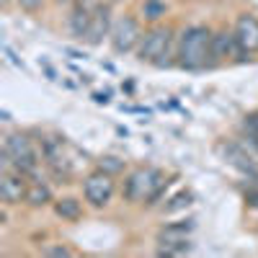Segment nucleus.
Segmentation results:
<instances>
[{
  "label": "nucleus",
  "instance_id": "obj_1",
  "mask_svg": "<svg viewBox=\"0 0 258 258\" xmlns=\"http://www.w3.org/2000/svg\"><path fill=\"white\" fill-rule=\"evenodd\" d=\"M212 31L214 26L207 21H186L178 24L176 36V68L183 73H207L217 70L212 57Z\"/></svg>",
  "mask_w": 258,
  "mask_h": 258
},
{
  "label": "nucleus",
  "instance_id": "obj_2",
  "mask_svg": "<svg viewBox=\"0 0 258 258\" xmlns=\"http://www.w3.org/2000/svg\"><path fill=\"white\" fill-rule=\"evenodd\" d=\"M176 36H178V24L170 18L163 21V24L145 26L135 59L140 64H150L155 70H173L176 68Z\"/></svg>",
  "mask_w": 258,
  "mask_h": 258
},
{
  "label": "nucleus",
  "instance_id": "obj_3",
  "mask_svg": "<svg viewBox=\"0 0 258 258\" xmlns=\"http://www.w3.org/2000/svg\"><path fill=\"white\" fill-rule=\"evenodd\" d=\"M165 170L158 165H132L119 178V197L129 207H145V202L153 197V191L165 181Z\"/></svg>",
  "mask_w": 258,
  "mask_h": 258
},
{
  "label": "nucleus",
  "instance_id": "obj_4",
  "mask_svg": "<svg viewBox=\"0 0 258 258\" xmlns=\"http://www.w3.org/2000/svg\"><path fill=\"white\" fill-rule=\"evenodd\" d=\"M145 34V21L140 18L137 8H124L116 13L114 29L109 36V49L114 57H135L140 39Z\"/></svg>",
  "mask_w": 258,
  "mask_h": 258
},
{
  "label": "nucleus",
  "instance_id": "obj_5",
  "mask_svg": "<svg viewBox=\"0 0 258 258\" xmlns=\"http://www.w3.org/2000/svg\"><path fill=\"white\" fill-rule=\"evenodd\" d=\"M80 194H83L85 204H88V209L106 212V209L114 204L116 194H119V178L91 168L88 173L80 178Z\"/></svg>",
  "mask_w": 258,
  "mask_h": 258
},
{
  "label": "nucleus",
  "instance_id": "obj_6",
  "mask_svg": "<svg viewBox=\"0 0 258 258\" xmlns=\"http://www.w3.org/2000/svg\"><path fill=\"white\" fill-rule=\"evenodd\" d=\"M214 153L220 155L230 168H235L243 178H255L258 176V158L245 147V142L235 135V137H220L214 142Z\"/></svg>",
  "mask_w": 258,
  "mask_h": 258
},
{
  "label": "nucleus",
  "instance_id": "obj_7",
  "mask_svg": "<svg viewBox=\"0 0 258 258\" xmlns=\"http://www.w3.org/2000/svg\"><path fill=\"white\" fill-rule=\"evenodd\" d=\"M232 31L238 41V64L258 62V16L253 11H238L232 18Z\"/></svg>",
  "mask_w": 258,
  "mask_h": 258
},
{
  "label": "nucleus",
  "instance_id": "obj_8",
  "mask_svg": "<svg viewBox=\"0 0 258 258\" xmlns=\"http://www.w3.org/2000/svg\"><path fill=\"white\" fill-rule=\"evenodd\" d=\"M116 6L111 0H101L98 8L93 11V18H91V26H88V34H85L83 44L88 49H96V47H103L109 44V36H111V29H114V21H116Z\"/></svg>",
  "mask_w": 258,
  "mask_h": 258
},
{
  "label": "nucleus",
  "instance_id": "obj_9",
  "mask_svg": "<svg viewBox=\"0 0 258 258\" xmlns=\"http://www.w3.org/2000/svg\"><path fill=\"white\" fill-rule=\"evenodd\" d=\"M98 3L101 0H75V3L64 11V34H68V39H73L75 44H83Z\"/></svg>",
  "mask_w": 258,
  "mask_h": 258
},
{
  "label": "nucleus",
  "instance_id": "obj_10",
  "mask_svg": "<svg viewBox=\"0 0 258 258\" xmlns=\"http://www.w3.org/2000/svg\"><path fill=\"white\" fill-rule=\"evenodd\" d=\"M29 183L31 181L21 170H0V204L21 209L26 202Z\"/></svg>",
  "mask_w": 258,
  "mask_h": 258
},
{
  "label": "nucleus",
  "instance_id": "obj_11",
  "mask_svg": "<svg viewBox=\"0 0 258 258\" xmlns=\"http://www.w3.org/2000/svg\"><path fill=\"white\" fill-rule=\"evenodd\" d=\"M212 57L217 62V68L225 64H238V41H235V31L227 24H217L212 31Z\"/></svg>",
  "mask_w": 258,
  "mask_h": 258
},
{
  "label": "nucleus",
  "instance_id": "obj_12",
  "mask_svg": "<svg viewBox=\"0 0 258 258\" xmlns=\"http://www.w3.org/2000/svg\"><path fill=\"white\" fill-rule=\"evenodd\" d=\"M85 212H88V204H85L83 194L75 197V194H59L52 204V214L59 222H68V225H78L85 220Z\"/></svg>",
  "mask_w": 258,
  "mask_h": 258
},
{
  "label": "nucleus",
  "instance_id": "obj_13",
  "mask_svg": "<svg viewBox=\"0 0 258 258\" xmlns=\"http://www.w3.org/2000/svg\"><path fill=\"white\" fill-rule=\"evenodd\" d=\"M197 230V217L194 214H176V217H165L155 232L158 238H191Z\"/></svg>",
  "mask_w": 258,
  "mask_h": 258
},
{
  "label": "nucleus",
  "instance_id": "obj_14",
  "mask_svg": "<svg viewBox=\"0 0 258 258\" xmlns=\"http://www.w3.org/2000/svg\"><path fill=\"white\" fill-rule=\"evenodd\" d=\"M54 199H57V194H54V183H52V181H31V183H29V191H26L24 207L31 209V212L52 209Z\"/></svg>",
  "mask_w": 258,
  "mask_h": 258
},
{
  "label": "nucleus",
  "instance_id": "obj_15",
  "mask_svg": "<svg viewBox=\"0 0 258 258\" xmlns=\"http://www.w3.org/2000/svg\"><path fill=\"white\" fill-rule=\"evenodd\" d=\"M194 204H197V194H194V188H178L173 191L170 197L158 207V214L165 220V217H176V214H186Z\"/></svg>",
  "mask_w": 258,
  "mask_h": 258
},
{
  "label": "nucleus",
  "instance_id": "obj_16",
  "mask_svg": "<svg viewBox=\"0 0 258 258\" xmlns=\"http://www.w3.org/2000/svg\"><path fill=\"white\" fill-rule=\"evenodd\" d=\"M137 13L145 21V26H153V24L168 21L170 13H173V6H170V0H140Z\"/></svg>",
  "mask_w": 258,
  "mask_h": 258
},
{
  "label": "nucleus",
  "instance_id": "obj_17",
  "mask_svg": "<svg viewBox=\"0 0 258 258\" xmlns=\"http://www.w3.org/2000/svg\"><path fill=\"white\" fill-rule=\"evenodd\" d=\"M188 253H194L191 238H158L155 240V255L160 258H181Z\"/></svg>",
  "mask_w": 258,
  "mask_h": 258
},
{
  "label": "nucleus",
  "instance_id": "obj_18",
  "mask_svg": "<svg viewBox=\"0 0 258 258\" xmlns=\"http://www.w3.org/2000/svg\"><path fill=\"white\" fill-rule=\"evenodd\" d=\"M181 178H183V176L178 173V170H173V173H168V176H165V181H163V183L153 191V197H150V199L145 202V207H142V209H145V212H158V207H160V204L170 197V194H173V188L181 183Z\"/></svg>",
  "mask_w": 258,
  "mask_h": 258
},
{
  "label": "nucleus",
  "instance_id": "obj_19",
  "mask_svg": "<svg viewBox=\"0 0 258 258\" xmlns=\"http://www.w3.org/2000/svg\"><path fill=\"white\" fill-rule=\"evenodd\" d=\"M91 168L101 170V173H109V176H114V178H121L132 165H129V160H124L121 155L103 153V155H96V158H93V165H91Z\"/></svg>",
  "mask_w": 258,
  "mask_h": 258
},
{
  "label": "nucleus",
  "instance_id": "obj_20",
  "mask_svg": "<svg viewBox=\"0 0 258 258\" xmlns=\"http://www.w3.org/2000/svg\"><path fill=\"white\" fill-rule=\"evenodd\" d=\"M36 253L47 255V258H73V255H78V248H73L64 240H41Z\"/></svg>",
  "mask_w": 258,
  "mask_h": 258
},
{
  "label": "nucleus",
  "instance_id": "obj_21",
  "mask_svg": "<svg viewBox=\"0 0 258 258\" xmlns=\"http://www.w3.org/2000/svg\"><path fill=\"white\" fill-rule=\"evenodd\" d=\"M52 6V0H16V11L24 16H41Z\"/></svg>",
  "mask_w": 258,
  "mask_h": 258
},
{
  "label": "nucleus",
  "instance_id": "obj_22",
  "mask_svg": "<svg viewBox=\"0 0 258 258\" xmlns=\"http://www.w3.org/2000/svg\"><path fill=\"white\" fill-rule=\"evenodd\" d=\"M248 186L243 188V204L248 212H258V176L255 178H245Z\"/></svg>",
  "mask_w": 258,
  "mask_h": 258
},
{
  "label": "nucleus",
  "instance_id": "obj_23",
  "mask_svg": "<svg viewBox=\"0 0 258 258\" xmlns=\"http://www.w3.org/2000/svg\"><path fill=\"white\" fill-rule=\"evenodd\" d=\"M3 54H6V62H11L13 68H18V70H26V62H24V57H21L8 41H3Z\"/></svg>",
  "mask_w": 258,
  "mask_h": 258
},
{
  "label": "nucleus",
  "instance_id": "obj_24",
  "mask_svg": "<svg viewBox=\"0 0 258 258\" xmlns=\"http://www.w3.org/2000/svg\"><path fill=\"white\" fill-rule=\"evenodd\" d=\"M39 70H41V78H47L49 83H57L59 80V73H57V68L47 59V57H39Z\"/></svg>",
  "mask_w": 258,
  "mask_h": 258
},
{
  "label": "nucleus",
  "instance_id": "obj_25",
  "mask_svg": "<svg viewBox=\"0 0 258 258\" xmlns=\"http://www.w3.org/2000/svg\"><path fill=\"white\" fill-rule=\"evenodd\" d=\"M91 101L96 106H111V88H103V91H91Z\"/></svg>",
  "mask_w": 258,
  "mask_h": 258
},
{
  "label": "nucleus",
  "instance_id": "obj_26",
  "mask_svg": "<svg viewBox=\"0 0 258 258\" xmlns=\"http://www.w3.org/2000/svg\"><path fill=\"white\" fill-rule=\"evenodd\" d=\"M62 52L68 54L73 62H80V59H88V57H91L88 52H85V49H80V47H62Z\"/></svg>",
  "mask_w": 258,
  "mask_h": 258
},
{
  "label": "nucleus",
  "instance_id": "obj_27",
  "mask_svg": "<svg viewBox=\"0 0 258 258\" xmlns=\"http://www.w3.org/2000/svg\"><path fill=\"white\" fill-rule=\"evenodd\" d=\"M238 137L245 142V147H248L250 153L258 158V135H245V132H238Z\"/></svg>",
  "mask_w": 258,
  "mask_h": 258
},
{
  "label": "nucleus",
  "instance_id": "obj_28",
  "mask_svg": "<svg viewBox=\"0 0 258 258\" xmlns=\"http://www.w3.org/2000/svg\"><path fill=\"white\" fill-rule=\"evenodd\" d=\"M121 111L140 114V116H153V109H150V106H126V103H121Z\"/></svg>",
  "mask_w": 258,
  "mask_h": 258
},
{
  "label": "nucleus",
  "instance_id": "obj_29",
  "mask_svg": "<svg viewBox=\"0 0 258 258\" xmlns=\"http://www.w3.org/2000/svg\"><path fill=\"white\" fill-rule=\"evenodd\" d=\"M73 3H75V0H52V8H57V11H68Z\"/></svg>",
  "mask_w": 258,
  "mask_h": 258
},
{
  "label": "nucleus",
  "instance_id": "obj_30",
  "mask_svg": "<svg viewBox=\"0 0 258 258\" xmlns=\"http://www.w3.org/2000/svg\"><path fill=\"white\" fill-rule=\"evenodd\" d=\"M135 88H137L135 80H124V83H121V91H124L126 96H135Z\"/></svg>",
  "mask_w": 258,
  "mask_h": 258
},
{
  "label": "nucleus",
  "instance_id": "obj_31",
  "mask_svg": "<svg viewBox=\"0 0 258 258\" xmlns=\"http://www.w3.org/2000/svg\"><path fill=\"white\" fill-rule=\"evenodd\" d=\"M16 8V0H0V11L3 13H11Z\"/></svg>",
  "mask_w": 258,
  "mask_h": 258
},
{
  "label": "nucleus",
  "instance_id": "obj_32",
  "mask_svg": "<svg viewBox=\"0 0 258 258\" xmlns=\"http://www.w3.org/2000/svg\"><path fill=\"white\" fill-rule=\"evenodd\" d=\"M78 83H80V85H91V83H93V78H91L88 73H80V75H78Z\"/></svg>",
  "mask_w": 258,
  "mask_h": 258
},
{
  "label": "nucleus",
  "instance_id": "obj_33",
  "mask_svg": "<svg viewBox=\"0 0 258 258\" xmlns=\"http://www.w3.org/2000/svg\"><path fill=\"white\" fill-rule=\"evenodd\" d=\"M0 121H3V124H11L13 119H11V111L8 109H0Z\"/></svg>",
  "mask_w": 258,
  "mask_h": 258
},
{
  "label": "nucleus",
  "instance_id": "obj_34",
  "mask_svg": "<svg viewBox=\"0 0 258 258\" xmlns=\"http://www.w3.org/2000/svg\"><path fill=\"white\" fill-rule=\"evenodd\" d=\"M62 85H64L68 91H78V85H80V83H73V80H68V78H62Z\"/></svg>",
  "mask_w": 258,
  "mask_h": 258
},
{
  "label": "nucleus",
  "instance_id": "obj_35",
  "mask_svg": "<svg viewBox=\"0 0 258 258\" xmlns=\"http://www.w3.org/2000/svg\"><path fill=\"white\" fill-rule=\"evenodd\" d=\"M101 68H103V70H109V73H116V68H114V62H101Z\"/></svg>",
  "mask_w": 258,
  "mask_h": 258
},
{
  "label": "nucleus",
  "instance_id": "obj_36",
  "mask_svg": "<svg viewBox=\"0 0 258 258\" xmlns=\"http://www.w3.org/2000/svg\"><path fill=\"white\" fill-rule=\"evenodd\" d=\"M116 135L119 137H129V129L126 126H116Z\"/></svg>",
  "mask_w": 258,
  "mask_h": 258
},
{
  "label": "nucleus",
  "instance_id": "obj_37",
  "mask_svg": "<svg viewBox=\"0 0 258 258\" xmlns=\"http://www.w3.org/2000/svg\"><path fill=\"white\" fill-rule=\"evenodd\" d=\"M111 3H114L116 8H121V6H129V3H132V0H111Z\"/></svg>",
  "mask_w": 258,
  "mask_h": 258
},
{
  "label": "nucleus",
  "instance_id": "obj_38",
  "mask_svg": "<svg viewBox=\"0 0 258 258\" xmlns=\"http://www.w3.org/2000/svg\"><path fill=\"white\" fill-rule=\"evenodd\" d=\"M253 232H258V222H255V225H253Z\"/></svg>",
  "mask_w": 258,
  "mask_h": 258
}]
</instances>
